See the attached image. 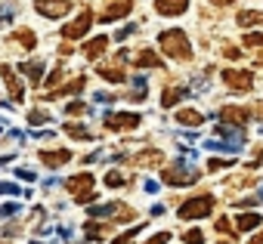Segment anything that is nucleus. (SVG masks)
Segmentation results:
<instances>
[{"instance_id":"obj_1","label":"nucleus","mask_w":263,"mask_h":244,"mask_svg":"<svg viewBox=\"0 0 263 244\" xmlns=\"http://www.w3.org/2000/svg\"><path fill=\"white\" fill-rule=\"evenodd\" d=\"M158 44H161V50H164L171 59H177V62H189V59H192V44H189V34H186L183 28H167V31H161V34H158Z\"/></svg>"},{"instance_id":"obj_2","label":"nucleus","mask_w":263,"mask_h":244,"mask_svg":"<svg viewBox=\"0 0 263 244\" xmlns=\"http://www.w3.org/2000/svg\"><path fill=\"white\" fill-rule=\"evenodd\" d=\"M180 219H204L214 213V195H198V198H189L186 204H180Z\"/></svg>"},{"instance_id":"obj_3","label":"nucleus","mask_w":263,"mask_h":244,"mask_svg":"<svg viewBox=\"0 0 263 244\" xmlns=\"http://www.w3.org/2000/svg\"><path fill=\"white\" fill-rule=\"evenodd\" d=\"M65 189L74 195L78 204H93V173H78L71 179H65Z\"/></svg>"},{"instance_id":"obj_4","label":"nucleus","mask_w":263,"mask_h":244,"mask_svg":"<svg viewBox=\"0 0 263 244\" xmlns=\"http://www.w3.org/2000/svg\"><path fill=\"white\" fill-rule=\"evenodd\" d=\"M161 179H164L167 186H192V182L198 179V173H195V167H189L186 161H177V164H171V167L161 173Z\"/></svg>"},{"instance_id":"obj_5","label":"nucleus","mask_w":263,"mask_h":244,"mask_svg":"<svg viewBox=\"0 0 263 244\" xmlns=\"http://www.w3.org/2000/svg\"><path fill=\"white\" fill-rule=\"evenodd\" d=\"M140 124H143V117L134 114V111H115V114H105V127L115 130V133H121V130H134V127H140Z\"/></svg>"},{"instance_id":"obj_6","label":"nucleus","mask_w":263,"mask_h":244,"mask_svg":"<svg viewBox=\"0 0 263 244\" xmlns=\"http://www.w3.org/2000/svg\"><path fill=\"white\" fill-rule=\"evenodd\" d=\"M124 59H127V50H121L111 62H102V65L96 68V74L105 77L108 84H124Z\"/></svg>"},{"instance_id":"obj_7","label":"nucleus","mask_w":263,"mask_h":244,"mask_svg":"<svg viewBox=\"0 0 263 244\" xmlns=\"http://www.w3.org/2000/svg\"><path fill=\"white\" fill-rule=\"evenodd\" d=\"M223 84H226L229 90L248 93V90L254 87V74H251V71H245V68H226V71H223Z\"/></svg>"},{"instance_id":"obj_8","label":"nucleus","mask_w":263,"mask_h":244,"mask_svg":"<svg viewBox=\"0 0 263 244\" xmlns=\"http://www.w3.org/2000/svg\"><path fill=\"white\" fill-rule=\"evenodd\" d=\"M34 10L47 19H62L71 13V0H34Z\"/></svg>"},{"instance_id":"obj_9","label":"nucleus","mask_w":263,"mask_h":244,"mask_svg":"<svg viewBox=\"0 0 263 244\" xmlns=\"http://www.w3.org/2000/svg\"><path fill=\"white\" fill-rule=\"evenodd\" d=\"M90 216H115L118 222H130L137 216V210L127 204H102V207H90Z\"/></svg>"},{"instance_id":"obj_10","label":"nucleus","mask_w":263,"mask_h":244,"mask_svg":"<svg viewBox=\"0 0 263 244\" xmlns=\"http://www.w3.org/2000/svg\"><path fill=\"white\" fill-rule=\"evenodd\" d=\"M90 25H93V13H90V10H84L71 25H65V28H62V40H78V37H84V34L90 31Z\"/></svg>"},{"instance_id":"obj_11","label":"nucleus","mask_w":263,"mask_h":244,"mask_svg":"<svg viewBox=\"0 0 263 244\" xmlns=\"http://www.w3.org/2000/svg\"><path fill=\"white\" fill-rule=\"evenodd\" d=\"M248 120V111L238 108V105H223L220 108V124H229V127H241Z\"/></svg>"},{"instance_id":"obj_12","label":"nucleus","mask_w":263,"mask_h":244,"mask_svg":"<svg viewBox=\"0 0 263 244\" xmlns=\"http://www.w3.org/2000/svg\"><path fill=\"white\" fill-rule=\"evenodd\" d=\"M186 96H189V90L171 80V84H167V87L161 90V108H174V105H177L180 99H186Z\"/></svg>"},{"instance_id":"obj_13","label":"nucleus","mask_w":263,"mask_h":244,"mask_svg":"<svg viewBox=\"0 0 263 244\" xmlns=\"http://www.w3.org/2000/svg\"><path fill=\"white\" fill-rule=\"evenodd\" d=\"M0 77H4V84H7V90H10V99H22V80L16 77V71L10 68V65H0Z\"/></svg>"},{"instance_id":"obj_14","label":"nucleus","mask_w":263,"mask_h":244,"mask_svg":"<svg viewBox=\"0 0 263 244\" xmlns=\"http://www.w3.org/2000/svg\"><path fill=\"white\" fill-rule=\"evenodd\" d=\"M155 10L161 16H183L189 10V0H155Z\"/></svg>"},{"instance_id":"obj_15","label":"nucleus","mask_w":263,"mask_h":244,"mask_svg":"<svg viewBox=\"0 0 263 244\" xmlns=\"http://www.w3.org/2000/svg\"><path fill=\"white\" fill-rule=\"evenodd\" d=\"M134 65H137V68H164V59H161L158 53H152V50H140V53L134 56Z\"/></svg>"},{"instance_id":"obj_16","label":"nucleus","mask_w":263,"mask_h":244,"mask_svg":"<svg viewBox=\"0 0 263 244\" xmlns=\"http://www.w3.org/2000/svg\"><path fill=\"white\" fill-rule=\"evenodd\" d=\"M134 164H137V167H155V164H164V152H161V149H146V152L134 155Z\"/></svg>"},{"instance_id":"obj_17","label":"nucleus","mask_w":263,"mask_h":244,"mask_svg":"<svg viewBox=\"0 0 263 244\" xmlns=\"http://www.w3.org/2000/svg\"><path fill=\"white\" fill-rule=\"evenodd\" d=\"M19 71H22L31 84H41V80H44V62H41V59H28V62H22Z\"/></svg>"},{"instance_id":"obj_18","label":"nucleus","mask_w":263,"mask_h":244,"mask_svg":"<svg viewBox=\"0 0 263 244\" xmlns=\"http://www.w3.org/2000/svg\"><path fill=\"white\" fill-rule=\"evenodd\" d=\"M105 47H108V37H105V34H96L93 40H87V44H84V56L93 62V59H99V56H102V50H105Z\"/></svg>"},{"instance_id":"obj_19","label":"nucleus","mask_w":263,"mask_h":244,"mask_svg":"<svg viewBox=\"0 0 263 244\" xmlns=\"http://www.w3.org/2000/svg\"><path fill=\"white\" fill-rule=\"evenodd\" d=\"M130 10H134V4H130V0H121V4H111V7L102 13V22L108 25V22H115V19H124Z\"/></svg>"},{"instance_id":"obj_20","label":"nucleus","mask_w":263,"mask_h":244,"mask_svg":"<svg viewBox=\"0 0 263 244\" xmlns=\"http://www.w3.org/2000/svg\"><path fill=\"white\" fill-rule=\"evenodd\" d=\"M71 158V152L68 149H56V152H41V161L47 164V167H59V164H65Z\"/></svg>"},{"instance_id":"obj_21","label":"nucleus","mask_w":263,"mask_h":244,"mask_svg":"<svg viewBox=\"0 0 263 244\" xmlns=\"http://www.w3.org/2000/svg\"><path fill=\"white\" fill-rule=\"evenodd\" d=\"M13 44H19L22 50H34V47H37V37H34V31H28V28H19V31L13 34Z\"/></svg>"},{"instance_id":"obj_22","label":"nucleus","mask_w":263,"mask_h":244,"mask_svg":"<svg viewBox=\"0 0 263 244\" xmlns=\"http://www.w3.org/2000/svg\"><path fill=\"white\" fill-rule=\"evenodd\" d=\"M263 219L257 216V213H238V219H235V232H251V229H257Z\"/></svg>"},{"instance_id":"obj_23","label":"nucleus","mask_w":263,"mask_h":244,"mask_svg":"<svg viewBox=\"0 0 263 244\" xmlns=\"http://www.w3.org/2000/svg\"><path fill=\"white\" fill-rule=\"evenodd\" d=\"M201 120H204V117H201L195 108H183V111H177V124H186V127H198Z\"/></svg>"},{"instance_id":"obj_24","label":"nucleus","mask_w":263,"mask_h":244,"mask_svg":"<svg viewBox=\"0 0 263 244\" xmlns=\"http://www.w3.org/2000/svg\"><path fill=\"white\" fill-rule=\"evenodd\" d=\"M84 84H87L84 77H74V80H71L68 87H62V90H56V93H50L47 99H59V96H78V93L84 90Z\"/></svg>"},{"instance_id":"obj_25","label":"nucleus","mask_w":263,"mask_h":244,"mask_svg":"<svg viewBox=\"0 0 263 244\" xmlns=\"http://www.w3.org/2000/svg\"><path fill=\"white\" fill-rule=\"evenodd\" d=\"M238 25H263V13L260 10H245V13H238Z\"/></svg>"},{"instance_id":"obj_26","label":"nucleus","mask_w":263,"mask_h":244,"mask_svg":"<svg viewBox=\"0 0 263 244\" xmlns=\"http://www.w3.org/2000/svg\"><path fill=\"white\" fill-rule=\"evenodd\" d=\"M143 229H146V222H137L134 229H127V232H121V235H118V238H115L111 244H127V241H134V238H137V235H140Z\"/></svg>"},{"instance_id":"obj_27","label":"nucleus","mask_w":263,"mask_h":244,"mask_svg":"<svg viewBox=\"0 0 263 244\" xmlns=\"http://www.w3.org/2000/svg\"><path fill=\"white\" fill-rule=\"evenodd\" d=\"M65 133L74 136V139H93V133L87 127H78V124H65Z\"/></svg>"},{"instance_id":"obj_28","label":"nucleus","mask_w":263,"mask_h":244,"mask_svg":"<svg viewBox=\"0 0 263 244\" xmlns=\"http://www.w3.org/2000/svg\"><path fill=\"white\" fill-rule=\"evenodd\" d=\"M13 16H16V7H13V4H0V28L10 25Z\"/></svg>"},{"instance_id":"obj_29","label":"nucleus","mask_w":263,"mask_h":244,"mask_svg":"<svg viewBox=\"0 0 263 244\" xmlns=\"http://www.w3.org/2000/svg\"><path fill=\"white\" fill-rule=\"evenodd\" d=\"M47 120H50V114H47V111H41V108L28 111V124H47Z\"/></svg>"},{"instance_id":"obj_30","label":"nucleus","mask_w":263,"mask_h":244,"mask_svg":"<svg viewBox=\"0 0 263 244\" xmlns=\"http://www.w3.org/2000/svg\"><path fill=\"white\" fill-rule=\"evenodd\" d=\"M62 74H65V68H62V65H56V68H53V74H47V87L62 84Z\"/></svg>"},{"instance_id":"obj_31","label":"nucleus","mask_w":263,"mask_h":244,"mask_svg":"<svg viewBox=\"0 0 263 244\" xmlns=\"http://www.w3.org/2000/svg\"><path fill=\"white\" fill-rule=\"evenodd\" d=\"M217 232H226V235H238V232H235V226H232V219H226V216H220V219H217Z\"/></svg>"},{"instance_id":"obj_32","label":"nucleus","mask_w":263,"mask_h":244,"mask_svg":"<svg viewBox=\"0 0 263 244\" xmlns=\"http://www.w3.org/2000/svg\"><path fill=\"white\" fill-rule=\"evenodd\" d=\"M232 204L241 210V207H257V204H263V201H260V195H257V198H235Z\"/></svg>"},{"instance_id":"obj_33","label":"nucleus","mask_w":263,"mask_h":244,"mask_svg":"<svg viewBox=\"0 0 263 244\" xmlns=\"http://www.w3.org/2000/svg\"><path fill=\"white\" fill-rule=\"evenodd\" d=\"M84 232H87V238H99V235L105 232V226H99V222H87Z\"/></svg>"},{"instance_id":"obj_34","label":"nucleus","mask_w":263,"mask_h":244,"mask_svg":"<svg viewBox=\"0 0 263 244\" xmlns=\"http://www.w3.org/2000/svg\"><path fill=\"white\" fill-rule=\"evenodd\" d=\"M245 47H263V34H257V31H251V34H245V40H241Z\"/></svg>"},{"instance_id":"obj_35","label":"nucleus","mask_w":263,"mask_h":244,"mask_svg":"<svg viewBox=\"0 0 263 244\" xmlns=\"http://www.w3.org/2000/svg\"><path fill=\"white\" fill-rule=\"evenodd\" d=\"M87 111V102H68L65 105V114H84Z\"/></svg>"},{"instance_id":"obj_36","label":"nucleus","mask_w":263,"mask_h":244,"mask_svg":"<svg viewBox=\"0 0 263 244\" xmlns=\"http://www.w3.org/2000/svg\"><path fill=\"white\" fill-rule=\"evenodd\" d=\"M183 241H186V244H201V241H204V235H201L198 229H192V232H186V235H183Z\"/></svg>"},{"instance_id":"obj_37","label":"nucleus","mask_w":263,"mask_h":244,"mask_svg":"<svg viewBox=\"0 0 263 244\" xmlns=\"http://www.w3.org/2000/svg\"><path fill=\"white\" fill-rule=\"evenodd\" d=\"M124 182H127V179H124L121 173H115V170H111V173L105 176V186H111V189H115V186H124Z\"/></svg>"},{"instance_id":"obj_38","label":"nucleus","mask_w":263,"mask_h":244,"mask_svg":"<svg viewBox=\"0 0 263 244\" xmlns=\"http://www.w3.org/2000/svg\"><path fill=\"white\" fill-rule=\"evenodd\" d=\"M232 161H223V158H211L208 161V170H223V167H229Z\"/></svg>"},{"instance_id":"obj_39","label":"nucleus","mask_w":263,"mask_h":244,"mask_svg":"<svg viewBox=\"0 0 263 244\" xmlns=\"http://www.w3.org/2000/svg\"><path fill=\"white\" fill-rule=\"evenodd\" d=\"M167 241H171V232H158V235H152L146 244H167Z\"/></svg>"},{"instance_id":"obj_40","label":"nucleus","mask_w":263,"mask_h":244,"mask_svg":"<svg viewBox=\"0 0 263 244\" xmlns=\"http://www.w3.org/2000/svg\"><path fill=\"white\" fill-rule=\"evenodd\" d=\"M0 195H19V186H13V182H0Z\"/></svg>"},{"instance_id":"obj_41","label":"nucleus","mask_w":263,"mask_h":244,"mask_svg":"<svg viewBox=\"0 0 263 244\" xmlns=\"http://www.w3.org/2000/svg\"><path fill=\"white\" fill-rule=\"evenodd\" d=\"M134 31H137V25H127V28H121V31H118V34H115V37H118V40H121V37H127V34H134Z\"/></svg>"},{"instance_id":"obj_42","label":"nucleus","mask_w":263,"mask_h":244,"mask_svg":"<svg viewBox=\"0 0 263 244\" xmlns=\"http://www.w3.org/2000/svg\"><path fill=\"white\" fill-rule=\"evenodd\" d=\"M16 213V204H4V207H0V216H13Z\"/></svg>"},{"instance_id":"obj_43","label":"nucleus","mask_w":263,"mask_h":244,"mask_svg":"<svg viewBox=\"0 0 263 244\" xmlns=\"http://www.w3.org/2000/svg\"><path fill=\"white\" fill-rule=\"evenodd\" d=\"M16 176H19V179H28V182L34 179V173H31V170H16Z\"/></svg>"},{"instance_id":"obj_44","label":"nucleus","mask_w":263,"mask_h":244,"mask_svg":"<svg viewBox=\"0 0 263 244\" xmlns=\"http://www.w3.org/2000/svg\"><path fill=\"white\" fill-rule=\"evenodd\" d=\"M71 53H74V50H71V44L65 40V44H62V50H59V56H71Z\"/></svg>"},{"instance_id":"obj_45","label":"nucleus","mask_w":263,"mask_h":244,"mask_svg":"<svg viewBox=\"0 0 263 244\" xmlns=\"http://www.w3.org/2000/svg\"><path fill=\"white\" fill-rule=\"evenodd\" d=\"M226 56H229V59H238V56H241V50H235V47H226Z\"/></svg>"},{"instance_id":"obj_46","label":"nucleus","mask_w":263,"mask_h":244,"mask_svg":"<svg viewBox=\"0 0 263 244\" xmlns=\"http://www.w3.org/2000/svg\"><path fill=\"white\" fill-rule=\"evenodd\" d=\"M251 244H263V232H257V235L251 238Z\"/></svg>"},{"instance_id":"obj_47","label":"nucleus","mask_w":263,"mask_h":244,"mask_svg":"<svg viewBox=\"0 0 263 244\" xmlns=\"http://www.w3.org/2000/svg\"><path fill=\"white\" fill-rule=\"evenodd\" d=\"M217 7H229V4H235V0H214Z\"/></svg>"},{"instance_id":"obj_48","label":"nucleus","mask_w":263,"mask_h":244,"mask_svg":"<svg viewBox=\"0 0 263 244\" xmlns=\"http://www.w3.org/2000/svg\"><path fill=\"white\" fill-rule=\"evenodd\" d=\"M257 114H263V102H257Z\"/></svg>"},{"instance_id":"obj_49","label":"nucleus","mask_w":263,"mask_h":244,"mask_svg":"<svg viewBox=\"0 0 263 244\" xmlns=\"http://www.w3.org/2000/svg\"><path fill=\"white\" fill-rule=\"evenodd\" d=\"M260 201H263V189H260Z\"/></svg>"},{"instance_id":"obj_50","label":"nucleus","mask_w":263,"mask_h":244,"mask_svg":"<svg viewBox=\"0 0 263 244\" xmlns=\"http://www.w3.org/2000/svg\"><path fill=\"white\" fill-rule=\"evenodd\" d=\"M220 244H226V241H220Z\"/></svg>"},{"instance_id":"obj_51","label":"nucleus","mask_w":263,"mask_h":244,"mask_svg":"<svg viewBox=\"0 0 263 244\" xmlns=\"http://www.w3.org/2000/svg\"><path fill=\"white\" fill-rule=\"evenodd\" d=\"M34 244H37V241H34Z\"/></svg>"}]
</instances>
